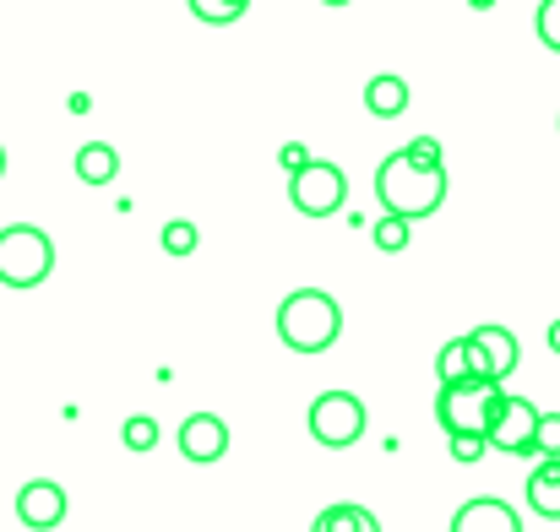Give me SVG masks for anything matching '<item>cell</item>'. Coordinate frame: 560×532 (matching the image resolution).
Listing matches in <instances>:
<instances>
[{"label": "cell", "mask_w": 560, "mask_h": 532, "mask_svg": "<svg viewBox=\"0 0 560 532\" xmlns=\"http://www.w3.org/2000/svg\"><path fill=\"white\" fill-rule=\"evenodd\" d=\"M402 153H408L413 164H424V169H441V142H435V137H413Z\"/></svg>", "instance_id": "24"}, {"label": "cell", "mask_w": 560, "mask_h": 532, "mask_svg": "<svg viewBox=\"0 0 560 532\" xmlns=\"http://www.w3.org/2000/svg\"><path fill=\"white\" fill-rule=\"evenodd\" d=\"M435 375H441V386H474V380H490L485 354L474 348V338H452V343L435 354ZM490 386H495V380H490Z\"/></svg>", "instance_id": "12"}, {"label": "cell", "mask_w": 560, "mask_h": 532, "mask_svg": "<svg viewBox=\"0 0 560 532\" xmlns=\"http://www.w3.org/2000/svg\"><path fill=\"white\" fill-rule=\"evenodd\" d=\"M311 532H381V517H375L371 506H354V500H338V506H327Z\"/></svg>", "instance_id": "15"}, {"label": "cell", "mask_w": 560, "mask_h": 532, "mask_svg": "<svg viewBox=\"0 0 560 532\" xmlns=\"http://www.w3.org/2000/svg\"><path fill=\"white\" fill-rule=\"evenodd\" d=\"M534 435H539V407L528 397H517V391H501L495 418L485 429V446L501 451V457H539L534 451Z\"/></svg>", "instance_id": "7"}, {"label": "cell", "mask_w": 560, "mask_h": 532, "mask_svg": "<svg viewBox=\"0 0 560 532\" xmlns=\"http://www.w3.org/2000/svg\"><path fill=\"white\" fill-rule=\"evenodd\" d=\"M446 451H452V462H463V468H474L490 446H485V435H446Z\"/></svg>", "instance_id": "22"}, {"label": "cell", "mask_w": 560, "mask_h": 532, "mask_svg": "<svg viewBox=\"0 0 560 532\" xmlns=\"http://www.w3.org/2000/svg\"><path fill=\"white\" fill-rule=\"evenodd\" d=\"M375 201H381V217H402L413 228L419 217L441 212V201H446V169H424L408 153H392L375 169Z\"/></svg>", "instance_id": "1"}, {"label": "cell", "mask_w": 560, "mask_h": 532, "mask_svg": "<svg viewBox=\"0 0 560 532\" xmlns=\"http://www.w3.org/2000/svg\"><path fill=\"white\" fill-rule=\"evenodd\" d=\"M190 16H201V22H240L245 5L240 0H190Z\"/></svg>", "instance_id": "21"}, {"label": "cell", "mask_w": 560, "mask_h": 532, "mask_svg": "<svg viewBox=\"0 0 560 532\" xmlns=\"http://www.w3.org/2000/svg\"><path fill=\"white\" fill-rule=\"evenodd\" d=\"M365 109H371L375 120H397L402 109H408V82L397 76V71H381L365 82Z\"/></svg>", "instance_id": "13"}, {"label": "cell", "mask_w": 560, "mask_h": 532, "mask_svg": "<svg viewBox=\"0 0 560 532\" xmlns=\"http://www.w3.org/2000/svg\"><path fill=\"white\" fill-rule=\"evenodd\" d=\"M452 532H523V517H517L506 500H495V495H479V500L457 506Z\"/></svg>", "instance_id": "11"}, {"label": "cell", "mask_w": 560, "mask_h": 532, "mask_svg": "<svg viewBox=\"0 0 560 532\" xmlns=\"http://www.w3.org/2000/svg\"><path fill=\"white\" fill-rule=\"evenodd\" d=\"M196 223H186V217H175V223H164L159 228V245H164V256H190L196 250Z\"/></svg>", "instance_id": "18"}, {"label": "cell", "mask_w": 560, "mask_h": 532, "mask_svg": "<svg viewBox=\"0 0 560 532\" xmlns=\"http://www.w3.org/2000/svg\"><path fill=\"white\" fill-rule=\"evenodd\" d=\"M468 338H474V348L485 354V369H490V380H495V386H506V380H512V369H517V358H523V343H517V338H512L506 327H495V321L474 327Z\"/></svg>", "instance_id": "10"}, {"label": "cell", "mask_w": 560, "mask_h": 532, "mask_svg": "<svg viewBox=\"0 0 560 532\" xmlns=\"http://www.w3.org/2000/svg\"><path fill=\"white\" fill-rule=\"evenodd\" d=\"M289 201L305 217H332L349 201V175L338 164H327V158H311L300 175H289Z\"/></svg>", "instance_id": "6"}, {"label": "cell", "mask_w": 560, "mask_h": 532, "mask_svg": "<svg viewBox=\"0 0 560 532\" xmlns=\"http://www.w3.org/2000/svg\"><path fill=\"white\" fill-rule=\"evenodd\" d=\"M115 175H120V153H115L109 142L77 147V179H82V185H109Z\"/></svg>", "instance_id": "16"}, {"label": "cell", "mask_w": 560, "mask_h": 532, "mask_svg": "<svg viewBox=\"0 0 560 532\" xmlns=\"http://www.w3.org/2000/svg\"><path fill=\"white\" fill-rule=\"evenodd\" d=\"M545 343H550V354H560V316L545 327Z\"/></svg>", "instance_id": "26"}, {"label": "cell", "mask_w": 560, "mask_h": 532, "mask_svg": "<svg viewBox=\"0 0 560 532\" xmlns=\"http://www.w3.org/2000/svg\"><path fill=\"white\" fill-rule=\"evenodd\" d=\"M16 522L33 532H55L66 522V489L55 478H33L16 489Z\"/></svg>", "instance_id": "9"}, {"label": "cell", "mask_w": 560, "mask_h": 532, "mask_svg": "<svg viewBox=\"0 0 560 532\" xmlns=\"http://www.w3.org/2000/svg\"><path fill=\"white\" fill-rule=\"evenodd\" d=\"M175 446H180L186 462L212 468V462H223V451H229V424H223L218 413H190L186 424H180V435H175Z\"/></svg>", "instance_id": "8"}, {"label": "cell", "mask_w": 560, "mask_h": 532, "mask_svg": "<svg viewBox=\"0 0 560 532\" xmlns=\"http://www.w3.org/2000/svg\"><path fill=\"white\" fill-rule=\"evenodd\" d=\"M371 239L381 256H397V250H408V223H402V217H375Z\"/></svg>", "instance_id": "19"}, {"label": "cell", "mask_w": 560, "mask_h": 532, "mask_svg": "<svg viewBox=\"0 0 560 532\" xmlns=\"http://www.w3.org/2000/svg\"><path fill=\"white\" fill-rule=\"evenodd\" d=\"M506 386H490V380H474V386H441L435 391V424L446 435H485L490 418H495V402H501Z\"/></svg>", "instance_id": "5"}, {"label": "cell", "mask_w": 560, "mask_h": 532, "mask_svg": "<svg viewBox=\"0 0 560 532\" xmlns=\"http://www.w3.org/2000/svg\"><path fill=\"white\" fill-rule=\"evenodd\" d=\"M278 338L294 354H327L343 338V305L327 288H294L278 305Z\"/></svg>", "instance_id": "2"}, {"label": "cell", "mask_w": 560, "mask_h": 532, "mask_svg": "<svg viewBox=\"0 0 560 532\" xmlns=\"http://www.w3.org/2000/svg\"><path fill=\"white\" fill-rule=\"evenodd\" d=\"M534 27H539V44H545V49H556V55H560V0H545V5H539Z\"/></svg>", "instance_id": "23"}, {"label": "cell", "mask_w": 560, "mask_h": 532, "mask_svg": "<svg viewBox=\"0 0 560 532\" xmlns=\"http://www.w3.org/2000/svg\"><path fill=\"white\" fill-rule=\"evenodd\" d=\"M55 272V239L33 223L0 228V288H38Z\"/></svg>", "instance_id": "3"}, {"label": "cell", "mask_w": 560, "mask_h": 532, "mask_svg": "<svg viewBox=\"0 0 560 532\" xmlns=\"http://www.w3.org/2000/svg\"><path fill=\"white\" fill-rule=\"evenodd\" d=\"M534 451H539V462H560V413H539Z\"/></svg>", "instance_id": "20"}, {"label": "cell", "mask_w": 560, "mask_h": 532, "mask_svg": "<svg viewBox=\"0 0 560 532\" xmlns=\"http://www.w3.org/2000/svg\"><path fill=\"white\" fill-rule=\"evenodd\" d=\"M305 424H311V440H316V446H327V451H349V446L365 440L371 413H365V402H360L354 391H322V397L311 402Z\"/></svg>", "instance_id": "4"}, {"label": "cell", "mask_w": 560, "mask_h": 532, "mask_svg": "<svg viewBox=\"0 0 560 532\" xmlns=\"http://www.w3.org/2000/svg\"><path fill=\"white\" fill-rule=\"evenodd\" d=\"M0 179H5V147H0Z\"/></svg>", "instance_id": "27"}, {"label": "cell", "mask_w": 560, "mask_h": 532, "mask_svg": "<svg viewBox=\"0 0 560 532\" xmlns=\"http://www.w3.org/2000/svg\"><path fill=\"white\" fill-rule=\"evenodd\" d=\"M120 440H126V451H153V446H159V418L131 413V418H126V429H120Z\"/></svg>", "instance_id": "17"}, {"label": "cell", "mask_w": 560, "mask_h": 532, "mask_svg": "<svg viewBox=\"0 0 560 532\" xmlns=\"http://www.w3.org/2000/svg\"><path fill=\"white\" fill-rule=\"evenodd\" d=\"M528 506H534V517L560 522V462H539L528 473Z\"/></svg>", "instance_id": "14"}, {"label": "cell", "mask_w": 560, "mask_h": 532, "mask_svg": "<svg viewBox=\"0 0 560 532\" xmlns=\"http://www.w3.org/2000/svg\"><path fill=\"white\" fill-rule=\"evenodd\" d=\"M278 164H283L289 175H300V169L311 164V147H305V142H283V147H278Z\"/></svg>", "instance_id": "25"}, {"label": "cell", "mask_w": 560, "mask_h": 532, "mask_svg": "<svg viewBox=\"0 0 560 532\" xmlns=\"http://www.w3.org/2000/svg\"><path fill=\"white\" fill-rule=\"evenodd\" d=\"M556 126H560V120H556Z\"/></svg>", "instance_id": "28"}]
</instances>
